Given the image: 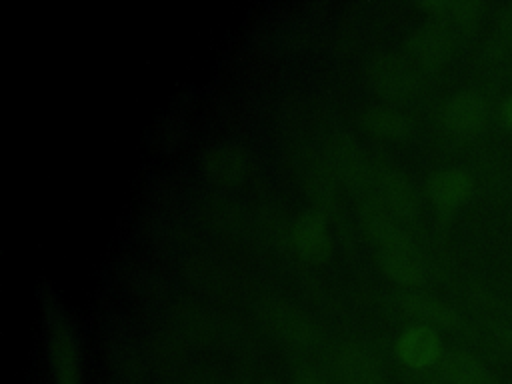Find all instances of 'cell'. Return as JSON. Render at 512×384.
Instances as JSON below:
<instances>
[{
    "label": "cell",
    "instance_id": "obj_1",
    "mask_svg": "<svg viewBox=\"0 0 512 384\" xmlns=\"http://www.w3.org/2000/svg\"><path fill=\"white\" fill-rule=\"evenodd\" d=\"M258 318L268 334L286 344L308 346L314 340L316 332L312 320L296 304L280 296L262 298L258 304Z\"/></svg>",
    "mask_w": 512,
    "mask_h": 384
},
{
    "label": "cell",
    "instance_id": "obj_2",
    "mask_svg": "<svg viewBox=\"0 0 512 384\" xmlns=\"http://www.w3.org/2000/svg\"><path fill=\"white\" fill-rule=\"evenodd\" d=\"M368 80L386 98H410L416 90V76L400 56L376 54L368 64Z\"/></svg>",
    "mask_w": 512,
    "mask_h": 384
},
{
    "label": "cell",
    "instance_id": "obj_3",
    "mask_svg": "<svg viewBox=\"0 0 512 384\" xmlns=\"http://www.w3.org/2000/svg\"><path fill=\"white\" fill-rule=\"evenodd\" d=\"M488 120V106L476 92L464 90L454 94L442 108L444 126L458 136L478 134Z\"/></svg>",
    "mask_w": 512,
    "mask_h": 384
},
{
    "label": "cell",
    "instance_id": "obj_4",
    "mask_svg": "<svg viewBox=\"0 0 512 384\" xmlns=\"http://www.w3.org/2000/svg\"><path fill=\"white\" fill-rule=\"evenodd\" d=\"M204 172L216 182H238L248 174L250 154L238 142H216L202 156Z\"/></svg>",
    "mask_w": 512,
    "mask_h": 384
},
{
    "label": "cell",
    "instance_id": "obj_5",
    "mask_svg": "<svg viewBox=\"0 0 512 384\" xmlns=\"http://www.w3.org/2000/svg\"><path fill=\"white\" fill-rule=\"evenodd\" d=\"M474 182L462 168H442L430 176L428 192L440 214H452L472 194Z\"/></svg>",
    "mask_w": 512,
    "mask_h": 384
},
{
    "label": "cell",
    "instance_id": "obj_6",
    "mask_svg": "<svg viewBox=\"0 0 512 384\" xmlns=\"http://www.w3.org/2000/svg\"><path fill=\"white\" fill-rule=\"evenodd\" d=\"M408 50L426 66H442L452 56L454 40L442 22H426L408 36Z\"/></svg>",
    "mask_w": 512,
    "mask_h": 384
},
{
    "label": "cell",
    "instance_id": "obj_7",
    "mask_svg": "<svg viewBox=\"0 0 512 384\" xmlns=\"http://www.w3.org/2000/svg\"><path fill=\"white\" fill-rule=\"evenodd\" d=\"M396 350L406 366L426 368L440 358L442 344L432 326L414 324L402 332Z\"/></svg>",
    "mask_w": 512,
    "mask_h": 384
},
{
    "label": "cell",
    "instance_id": "obj_8",
    "mask_svg": "<svg viewBox=\"0 0 512 384\" xmlns=\"http://www.w3.org/2000/svg\"><path fill=\"white\" fill-rule=\"evenodd\" d=\"M380 192L386 202V208L404 220H410L418 214L420 202L410 180L398 170H384L380 174Z\"/></svg>",
    "mask_w": 512,
    "mask_h": 384
},
{
    "label": "cell",
    "instance_id": "obj_9",
    "mask_svg": "<svg viewBox=\"0 0 512 384\" xmlns=\"http://www.w3.org/2000/svg\"><path fill=\"white\" fill-rule=\"evenodd\" d=\"M440 384H496L486 366L466 352H450L440 360Z\"/></svg>",
    "mask_w": 512,
    "mask_h": 384
},
{
    "label": "cell",
    "instance_id": "obj_10",
    "mask_svg": "<svg viewBox=\"0 0 512 384\" xmlns=\"http://www.w3.org/2000/svg\"><path fill=\"white\" fill-rule=\"evenodd\" d=\"M294 244L308 258H320L330 250V232L318 212H304L294 222Z\"/></svg>",
    "mask_w": 512,
    "mask_h": 384
},
{
    "label": "cell",
    "instance_id": "obj_11",
    "mask_svg": "<svg viewBox=\"0 0 512 384\" xmlns=\"http://www.w3.org/2000/svg\"><path fill=\"white\" fill-rule=\"evenodd\" d=\"M380 264H382V270L392 280H396L398 284H404V286H418L426 278L424 266H422L420 258L416 256V252L412 250V246L382 248Z\"/></svg>",
    "mask_w": 512,
    "mask_h": 384
},
{
    "label": "cell",
    "instance_id": "obj_12",
    "mask_svg": "<svg viewBox=\"0 0 512 384\" xmlns=\"http://www.w3.org/2000/svg\"><path fill=\"white\" fill-rule=\"evenodd\" d=\"M330 154L336 168L346 180H350L352 184L364 182L366 162L354 136H350L348 132H336L330 140Z\"/></svg>",
    "mask_w": 512,
    "mask_h": 384
},
{
    "label": "cell",
    "instance_id": "obj_13",
    "mask_svg": "<svg viewBox=\"0 0 512 384\" xmlns=\"http://www.w3.org/2000/svg\"><path fill=\"white\" fill-rule=\"evenodd\" d=\"M400 302L406 312H410L412 316H416L428 324H436V326H444V328H454L460 324L456 310L434 296L410 292V294H402Z\"/></svg>",
    "mask_w": 512,
    "mask_h": 384
},
{
    "label": "cell",
    "instance_id": "obj_14",
    "mask_svg": "<svg viewBox=\"0 0 512 384\" xmlns=\"http://www.w3.org/2000/svg\"><path fill=\"white\" fill-rule=\"evenodd\" d=\"M364 226L372 238H376L382 248H402L410 246V238L404 228L380 206L364 208Z\"/></svg>",
    "mask_w": 512,
    "mask_h": 384
},
{
    "label": "cell",
    "instance_id": "obj_15",
    "mask_svg": "<svg viewBox=\"0 0 512 384\" xmlns=\"http://www.w3.org/2000/svg\"><path fill=\"white\" fill-rule=\"evenodd\" d=\"M52 366L56 384H80L76 344L64 328L56 330L52 340Z\"/></svg>",
    "mask_w": 512,
    "mask_h": 384
},
{
    "label": "cell",
    "instance_id": "obj_16",
    "mask_svg": "<svg viewBox=\"0 0 512 384\" xmlns=\"http://www.w3.org/2000/svg\"><path fill=\"white\" fill-rule=\"evenodd\" d=\"M340 370L346 384H386L378 364L358 348H346L340 354Z\"/></svg>",
    "mask_w": 512,
    "mask_h": 384
},
{
    "label": "cell",
    "instance_id": "obj_17",
    "mask_svg": "<svg viewBox=\"0 0 512 384\" xmlns=\"http://www.w3.org/2000/svg\"><path fill=\"white\" fill-rule=\"evenodd\" d=\"M362 124L380 136H400L408 130V118L392 106H370L362 112Z\"/></svg>",
    "mask_w": 512,
    "mask_h": 384
},
{
    "label": "cell",
    "instance_id": "obj_18",
    "mask_svg": "<svg viewBox=\"0 0 512 384\" xmlns=\"http://www.w3.org/2000/svg\"><path fill=\"white\" fill-rule=\"evenodd\" d=\"M482 4L480 2H448L446 12L452 14V18L460 24H472L480 14Z\"/></svg>",
    "mask_w": 512,
    "mask_h": 384
},
{
    "label": "cell",
    "instance_id": "obj_19",
    "mask_svg": "<svg viewBox=\"0 0 512 384\" xmlns=\"http://www.w3.org/2000/svg\"><path fill=\"white\" fill-rule=\"evenodd\" d=\"M502 120H504V124L512 130V96L504 102V106H502Z\"/></svg>",
    "mask_w": 512,
    "mask_h": 384
},
{
    "label": "cell",
    "instance_id": "obj_20",
    "mask_svg": "<svg viewBox=\"0 0 512 384\" xmlns=\"http://www.w3.org/2000/svg\"><path fill=\"white\" fill-rule=\"evenodd\" d=\"M296 384H322V380H320L316 374L306 372V374H302V376L296 380Z\"/></svg>",
    "mask_w": 512,
    "mask_h": 384
},
{
    "label": "cell",
    "instance_id": "obj_21",
    "mask_svg": "<svg viewBox=\"0 0 512 384\" xmlns=\"http://www.w3.org/2000/svg\"><path fill=\"white\" fill-rule=\"evenodd\" d=\"M506 24H508V28L512 30V6H510L508 12H506Z\"/></svg>",
    "mask_w": 512,
    "mask_h": 384
}]
</instances>
